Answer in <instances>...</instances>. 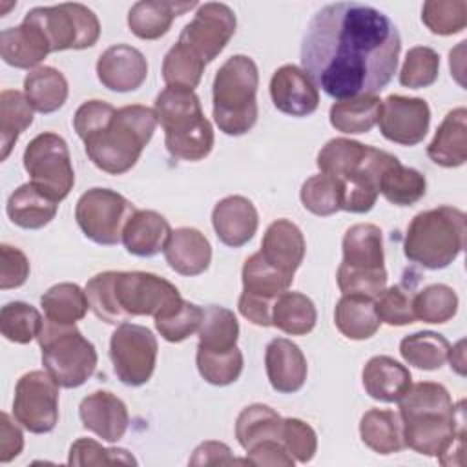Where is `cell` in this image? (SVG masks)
Wrapping results in <instances>:
<instances>
[{
  "instance_id": "8fae6325",
  "label": "cell",
  "mask_w": 467,
  "mask_h": 467,
  "mask_svg": "<svg viewBox=\"0 0 467 467\" xmlns=\"http://www.w3.org/2000/svg\"><path fill=\"white\" fill-rule=\"evenodd\" d=\"M113 294L124 321L137 316H164L182 297L175 285L150 272H115Z\"/></svg>"
},
{
  "instance_id": "9f6ffc18",
  "label": "cell",
  "mask_w": 467,
  "mask_h": 467,
  "mask_svg": "<svg viewBox=\"0 0 467 467\" xmlns=\"http://www.w3.org/2000/svg\"><path fill=\"white\" fill-rule=\"evenodd\" d=\"M246 463L270 465V467H292L294 458L288 454L281 440H266L246 451Z\"/></svg>"
},
{
  "instance_id": "ffe728a7",
  "label": "cell",
  "mask_w": 467,
  "mask_h": 467,
  "mask_svg": "<svg viewBox=\"0 0 467 467\" xmlns=\"http://www.w3.org/2000/svg\"><path fill=\"white\" fill-rule=\"evenodd\" d=\"M78 416L84 429L106 441H119L130 423L126 403L108 390H95L88 394L80 401Z\"/></svg>"
},
{
  "instance_id": "f907efd6",
  "label": "cell",
  "mask_w": 467,
  "mask_h": 467,
  "mask_svg": "<svg viewBox=\"0 0 467 467\" xmlns=\"http://www.w3.org/2000/svg\"><path fill=\"white\" fill-rule=\"evenodd\" d=\"M69 465H137V460L126 449H108L91 438H80L69 447Z\"/></svg>"
},
{
  "instance_id": "603a6c76",
  "label": "cell",
  "mask_w": 467,
  "mask_h": 467,
  "mask_svg": "<svg viewBox=\"0 0 467 467\" xmlns=\"http://www.w3.org/2000/svg\"><path fill=\"white\" fill-rule=\"evenodd\" d=\"M305 237L297 224L288 219L274 221L261 241V255L279 272L294 277L305 257Z\"/></svg>"
},
{
  "instance_id": "6da1fadb",
  "label": "cell",
  "mask_w": 467,
  "mask_h": 467,
  "mask_svg": "<svg viewBox=\"0 0 467 467\" xmlns=\"http://www.w3.org/2000/svg\"><path fill=\"white\" fill-rule=\"evenodd\" d=\"M400 51V31L385 13L359 2H336L310 18L301 64L316 88L343 100L379 93L396 73Z\"/></svg>"
},
{
  "instance_id": "4fadbf2b",
  "label": "cell",
  "mask_w": 467,
  "mask_h": 467,
  "mask_svg": "<svg viewBox=\"0 0 467 467\" xmlns=\"http://www.w3.org/2000/svg\"><path fill=\"white\" fill-rule=\"evenodd\" d=\"M157 337L142 325L120 323L109 339V358L117 378L128 387L144 385L157 363Z\"/></svg>"
},
{
  "instance_id": "83f0119b",
  "label": "cell",
  "mask_w": 467,
  "mask_h": 467,
  "mask_svg": "<svg viewBox=\"0 0 467 467\" xmlns=\"http://www.w3.org/2000/svg\"><path fill=\"white\" fill-rule=\"evenodd\" d=\"M429 159L443 168H458L467 161V109L454 108L438 126L427 146Z\"/></svg>"
},
{
  "instance_id": "2e32d148",
  "label": "cell",
  "mask_w": 467,
  "mask_h": 467,
  "mask_svg": "<svg viewBox=\"0 0 467 467\" xmlns=\"http://www.w3.org/2000/svg\"><path fill=\"white\" fill-rule=\"evenodd\" d=\"M235 27L237 20L232 7L221 2H206L199 5L193 20L182 27L177 42L208 64L226 47Z\"/></svg>"
},
{
  "instance_id": "52a82bcc",
  "label": "cell",
  "mask_w": 467,
  "mask_h": 467,
  "mask_svg": "<svg viewBox=\"0 0 467 467\" xmlns=\"http://www.w3.org/2000/svg\"><path fill=\"white\" fill-rule=\"evenodd\" d=\"M343 261L337 268V286L343 296L376 299L387 285L383 235L376 224H352L343 235Z\"/></svg>"
},
{
  "instance_id": "ee69618b",
  "label": "cell",
  "mask_w": 467,
  "mask_h": 467,
  "mask_svg": "<svg viewBox=\"0 0 467 467\" xmlns=\"http://www.w3.org/2000/svg\"><path fill=\"white\" fill-rule=\"evenodd\" d=\"M412 308L416 319L423 323H447L458 310V296L447 285H429L414 294Z\"/></svg>"
},
{
  "instance_id": "680465c9",
  "label": "cell",
  "mask_w": 467,
  "mask_h": 467,
  "mask_svg": "<svg viewBox=\"0 0 467 467\" xmlns=\"http://www.w3.org/2000/svg\"><path fill=\"white\" fill-rule=\"evenodd\" d=\"M24 449V434L22 431L11 421L7 412L0 416V462L7 463L15 460Z\"/></svg>"
},
{
  "instance_id": "277c9868",
  "label": "cell",
  "mask_w": 467,
  "mask_h": 467,
  "mask_svg": "<svg viewBox=\"0 0 467 467\" xmlns=\"http://www.w3.org/2000/svg\"><path fill=\"white\" fill-rule=\"evenodd\" d=\"M157 122L164 130L170 155L181 161H201L213 148V128L204 117L199 97L182 88H164L153 104Z\"/></svg>"
},
{
  "instance_id": "ac0fdd59",
  "label": "cell",
  "mask_w": 467,
  "mask_h": 467,
  "mask_svg": "<svg viewBox=\"0 0 467 467\" xmlns=\"http://www.w3.org/2000/svg\"><path fill=\"white\" fill-rule=\"evenodd\" d=\"M97 77L111 91H135L148 77L146 57L128 44L109 46L97 60Z\"/></svg>"
},
{
  "instance_id": "5bb4252c",
  "label": "cell",
  "mask_w": 467,
  "mask_h": 467,
  "mask_svg": "<svg viewBox=\"0 0 467 467\" xmlns=\"http://www.w3.org/2000/svg\"><path fill=\"white\" fill-rule=\"evenodd\" d=\"M58 387L47 370L26 372L15 387V420L33 434L51 432L58 421Z\"/></svg>"
},
{
  "instance_id": "d6986e66",
  "label": "cell",
  "mask_w": 467,
  "mask_h": 467,
  "mask_svg": "<svg viewBox=\"0 0 467 467\" xmlns=\"http://www.w3.org/2000/svg\"><path fill=\"white\" fill-rule=\"evenodd\" d=\"M270 97L281 113L292 117H306L319 106L317 88L308 75L294 64H285L274 71Z\"/></svg>"
},
{
  "instance_id": "60d3db41",
  "label": "cell",
  "mask_w": 467,
  "mask_h": 467,
  "mask_svg": "<svg viewBox=\"0 0 467 467\" xmlns=\"http://www.w3.org/2000/svg\"><path fill=\"white\" fill-rule=\"evenodd\" d=\"M449 350H451V343L441 334L431 332V330L405 336L400 343L401 358L409 365L423 370L440 368L447 361Z\"/></svg>"
},
{
  "instance_id": "e0dca14e",
  "label": "cell",
  "mask_w": 467,
  "mask_h": 467,
  "mask_svg": "<svg viewBox=\"0 0 467 467\" xmlns=\"http://www.w3.org/2000/svg\"><path fill=\"white\" fill-rule=\"evenodd\" d=\"M378 124L387 140L401 146H416L429 131L431 108L427 100L418 97L389 95L381 100Z\"/></svg>"
},
{
  "instance_id": "5b68a950",
  "label": "cell",
  "mask_w": 467,
  "mask_h": 467,
  "mask_svg": "<svg viewBox=\"0 0 467 467\" xmlns=\"http://www.w3.org/2000/svg\"><path fill=\"white\" fill-rule=\"evenodd\" d=\"M465 235L467 219L460 208L438 206L423 210L407 226L403 254L423 268L440 270L462 254Z\"/></svg>"
},
{
  "instance_id": "484cf974",
  "label": "cell",
  "mask_w": 467,
  "mask_h": 467,
  "mask_svg": "<svg viewBox=\"0 0 467 467\" xmlns=\"http://www.w3.org/2000/svg\"><path fill=\"white\" fill-rule=\"evenodd\" d=\"M361 379L365 392L383 403L400 401L412 385L409 368L390 356L370 358L363 367Z\"/></svg>"
},
{
  "instance_id": "1f68e13d",
  "label": "cell",
  "mask_w": 467,
  "mask_h": 467,
  "mask_svg": "<svg viewBox=\"0 0 467 467\" xmlns=\"http://www.w3.org/2000/svg\"><path fill=\"white\" fill-rule=\"evenodd\" d=\"M67 91L66 77L51 66H38L24 78V95L31 108L40 113L60 109L67 99Z\"/></svg>"
},
{
  "instance_id": "3957f363",
  "label": "cell",
  "mask_w": 467,
  "mask_h": 467,
  "mask_svg": "<svg viewBox=\"0 0 467 467\" xmlns=\"http://www.w3.org/2000/svg\"><path fill=\"white\" fill-rule=\"evenodd\" d=\"M405 447L436 456L441 465L463 463V400L454 405L441 383L420 381L400 400Z\"/></svg>"
},
{
  "instance_id": "db71d44e",
  "label": "cell",
  "mask_w": 467,
  "mask_h": 467,
  "mask_svg": "<svg viewBox=\"0 0 467 467\" xmlns=\"http://www.w3.org/2000/svg\"><path fill=\"white\" fill-rule=\"evenodd\" d=\"M281 443L288 454L301 463L310 462L317 451L316 431L299 418H283Z\"/></svg>"
},
{
  "instance_id": "ba28073f",
  "label": "cell",
  "mask_w": 467,
  "mask_h": 467,
  "mask_svg": "<svg viewBox=\"0 0 467 467\" xmlns=\"http://www.w3.org/2000/svg\"><path fill=\"white\" fill-rule=\"evenodd\" d=\"M42 350V365L64 389L84 385L97 368L95 345L75 325H58L44 319L36 336Z\"/></svg>"
},
{
  "instance_id": "d4e9b609",
  "label": "cell",
  "mask_w": 467,
  "mask_h": 467,
  "mask_svg": "<svg viewBox=\"0 0 467 467\" xmlns=\"http://www.w3.org/2000/svg\"><path fill=\"white\" fill-rule=\"evenodd\" d=\"M51 53L49 42L44 33L31 22L22 20L15 27H7L0 33V55L5 64L29 69L38 66Z\"/></svg>"
},
{
  "instance_id": "9c48e42d",
  "label": "cell",
  "mask_w": 467,
  "mask_h": 467,
  "mask_svg": "<svg viewBox=\"0 0 467 467\" xmlns=\"http://www.w3.org/2000/svg\"><path fill=\"white\" fill-rule=\"evenodd\" d=\"M24 20L35 24L49 42L51 51L86 49L100 36L97 15L84 4L66 2L47 7H33Z\"/></svg>"
},
{
  "instance_id": "44dd1931",
  "label": "cell",
  "mask_w": 467,
  "mask_h": 467,
  "mask_svg": "<svg viewBox=\"0 0 467 467\" xmlns=\"http://www.w3.org/2000/svg\"><path fill=\"white\" fill-rule=\"evenodd\" d=\"M212 224L223 244L239 248L257 232L259 213L250 199L243 195H228L213 206Z\"/></svg>"
},
{
  "instance_id": "cb8c5ba5",
  "label": "cell",
  "mask_w": 467,
  "mask_h": 467,
  "mask_svg": "<svg viewBox=\"0 0 467 467\" xmlns=\"http://www.w3.org/2000/svg\"><path fill=\"white\" fill-rule=\"evenodd\" d=\"M162 252L170 268L181 275H199L212 261L210 241L190 226L171 230Z\"/></svg>"
},
{
  "instance_id": "7bdbcfd3",
  "label": "cell",
  "mask_w": 467,
  "mask_h": 467,
  "mask_svg": "<svg viewBox=\"0 0 467 467\" xmlns=\"http://www.w3.org/2000/svg\"><path fill=\"white\" fill-rule=\"evenodd\" d=\"M204 62L179 42L168 49L162 60V78L168 88L193 91L201 82Z\"/></svg>"
},
{
  "instance_id": "7dc6e473",
  "label": "cell",
  "mask_w": 467,
  "mask_h": 467,
  "mask_svg": "<svg viewBox=\"0 0 467 467\" xmlns=\"http://www.w3.org/2000/svg\"><path fill=\"white\" fill-rule=\"evenodd\" d=\"M195 363L204 381L215 387L234 383L243 372V354L237 347L228 352H208L197 348Z\"/></svg>"
},
{
  "instance_id": "7c38bea8",
  "label": "cell",
  "mask_w": 467,
  "mask_h": 467,
  "mask_svg": "<svg viewBox=\"0 0 467 467\" xmlns=\"http://www.w3.org/2000/svg\"><path fill=\"white\" fill-rule=\"evenodd\" d=\"M135 213V206L109 188H91L84 192L75 206V219L82 234L102 246L122 241V230Z\"/></svg>"
},
{
  "instance_id": "f5cc1de1",
  "label": "cell",
  "mask_w": 467,
  "mask_h": 467,
  "mask_svg": "<svg viewBox=\"0 0 467 467\" xmlns=\"http://www.w3.org/2000/svg\"><path fill=\"white\" fill-rule=\"evenodd\" d=\"M113 270L108 272H100L97 275H93L88 285H86V296L89 301V308L93 310V314L109 323V325H120L124 323L117 303H115V294H113Z\"/></svg>"
},
{
  "instance_id": "bcb514c9",
  "label": "cell",
  "mask_w": 467,
  "mask_h": 467,
  "mask_svg": "<svg viewBox=\"0 0 467 467\" xmlns=\"http://www.w3.org/2000/svg\"><path fill=\"white\" fill-rule=\"evenodd\" d=\"M421 22L434 35H456L467 26V2L429 0L421 7Z\"/></svg>"
},
{
  "instance_id": "d590c367",
  "label": "cell",
  "mask_w": 467,
  "mask_h": 467,
  "mask_svg": "<svg viewBox=\"0 0 467 467\" xmlns=\"http://www.w3.org/2000/svg\"><path fill=\"white\" fill-rule=\"evenodd\" d=\"M317 312L310 297L301 292H283L272 306V325L290 336H305L312 332Z\"/></svg>"
},
{
  "instance_id": "7a4b0ae2",
  "label": "cell",
  "mask_w": 467,
  "mask_h": 467,
  "mask_svg": "<svg viewBox=\"0 0 467 467\" xmlns=\"http://www.w3.org/2000/svg\"><path fill=\"white\" fill-rule=\"evenodd\" d=\"M73 128L89 161L109 175H120L135 166L151 140L157 117L140 104L115 109L104 100H86L75 111Z\"/></svg>"
},
{
  "instance_id": "b9f144b4",
  "label": "cell",
  "mask_w": 467,
  "mask_h": 467,
  "mask_svg": "<svg viewBox=\"0 0 467 467\" xmlns=\"http://www.w3.org/2000/svg\"><path fill=\"white\" fill-rule=\"evenodd\" d=\"M42 325L40 312L24 301L5 303L0 310V332L13 343H29L38 336Z\"/></svg>"
},
{
  "instance_id": "8d00e7d4",
  "label": "cell",
  "mask_w": 467,
  "mask_h": 467,
  "mask_svg": "<svg viewBox=\"0 0 467 467\" xmlns=\"http://www.w3.org/2000/svg\"><path fill=\"white\" fill-rule=\"evenodd\" d=\"M40 305L46 319L58 325H75L86 316L89 308L86 290L75 283L53 285L42 294Z\"/></svg>"
},
{
  "instance_id": "30bf717a",
  "label": "cell",
  "mask_w": 467,
  "mask_h": 467,
  "mask_svg": "<svg viewBox=\"0 0 467 467\" xmlns=\"http://www.w3.org/2000/svg\"><path fill=\"white\" fill-rule=\"evenodd\" d=\"M24 168L31 182L57 202L66 199L73 190L75 171L69 148L53 131H44L29 140L24 150Z\"/></svg>"
},
{
  "instance_id": "f1b7e54d",
  "label": "cell",
  "mask_w": 467,
  "mask_h": 467,
  "mask_svg": "<svg viewBox=\"0 0 467 467\" xmlns=\"http://www.w3.org/2000/svg\"><path fill=\"white\" fill-rule=\"evenodd\" d=\"M195 5L197 2L140 0L131 5L128 13V26L135 36L142 40H155L170 31L175 16H181Z\"/></svg>"
},
{
  "instance_id": "e575fe53",
  "label": "cell",
  "mask_w": 467,
  "mask_h": 467,
  "mask_svg": "<svg viewBox=\"0 0 467 467\" xmlns=\"http://www.w3.org/2000/svg\"><path fill=\"white\" fill-rule=\"evenodd\" d=\"M283 418L268 405L254 403L244 407L235 420V438L248 451L266 440H281Z\"/></svg>"
},
{
  "instance_id": "f546056e",
  "label": "cell",
  "mask_w": 467,
  "mask_h": 467,
  "mask_svg": "<svg viewBox=\"0 0 467 467\" xmlns=\"http://www.w3.org/2000/svg\"><path fill=\"white\" fill-rule=\"evenodd\" d=\"M57 208V201L40 192L33 182H26L9 195L5 212L13 224L26 230H38L55 219Z\"/></svg>"
},
{
  "instance_id": "4dcf8cb0",
  "label": "cell",
  "mask_w": 467,
  "mask_h": 467,
  "mask_svg": "<svg viewBox=\"0 0 467 467\" xmlns=\"http://www.w3.org/2000/svg\"><path fill=\"white\" fill-rule=\"evenodd\" d=\"M359 436L378 454H396L405 449L400 414L387 409H370L361 416Z\"/></svg>"
},
{
  "instance_id": "11a10c76",
  "label": "cell",
  "mask_w": 467,
  "mask_h": 467,
  "mask_svg": "<svg viewBox=\"0 0 467 467\" xmlns=\"http://www.w3.org/2000/svg\"><path fill=\"white\" fill-rule=\"evenodd\" d=\"M29 277V261L26 254L11 244H0V288H18Z\"/></svg>"
},
{
  "instance_id": "d6a6232c",
  "label": "cell",
  "mask_w": 467,
  "mask_h": 467,
  "mask_svg": "<svg viewBox=\"0 0 467 467\" xmlns=\"http://www.w3.org/2000/svg\"><path fill=\"white\" fill-rule=\"evenodd\" d=\"M337 330L348 339H368L379 328V317L374 308V299L361 296H343L334 310Z\"/></svg>"
},
{
  "instance_id": "91938a15",
  "label": "cell",
  "mask_w": 467,
  "mask_h": 467,
  "mask_svg": "<svg viewBox=\"0 0 467 467\" xmlns=\"http://www.w3.org/2000/svg\"><path fill=\"white\" fill-rule=\"evenodd\" d=\"M465 341H458L451 350L447 359L451 361V368H454L460 376H465Z\"/></svg>"
},
{
  "instance_id": "816d5d0a",
  "label": "cell",
  "mask_w": 467,
  "mask_h": 467,
  "mask_svg": "<svg viewBox=\"0 0 467 467\" xmlns=\"http://www.w3.org/2000/svg\"><path fill=\"white\" fill-rule=\"evenodd\" d=\"M414 294H410L401 285H394L385 288L374 303L376 314L379 321L390 325V327H403L414 323V308H412Z\"/></svg>"
},
{
  "instance_id": "74e56055",
  "label": "cell",
  "mask_w": 467,
  "mask_h": 467,
  "mask_svg": "<svg viewBox=\"0 0 467 467\" xmlns=\"http://www.w3.org/2000/svg\"><path fill=\"white\" fill-rule=\"evenodd\" d=\"M197 332V348L208 352H228L237 347L239 323L232 310L219 305H210L204 308V316Z\"/></svg>"
},
{
  "instance_id": "9a60e30c",
  "label": "cell",
  "mask_w": 467,
  "mask_h": 467,
  "mask_svg": "<svg viewBox=\"0 0 467 467\" xmlns=\"http://www.w3.org/2000/svg\"><path fill=\"white\" fill-rule=\"evenodd\" d=\"M292 281L294 277L268 265L261 252L252 254L243 265V294L237 305L241 316L257 327H270L274 301Z\"/></svg>"
},
{
  "instance_id": "f35d334b",
  "label": "cell",
  "mask_w": 467,
  "mask_h": 467,
  "mask_svg": "<svg viewBox=\"0 0 467 467\" xmlns=\"http://www.w3.org/2000/svg\"><path fill=\"white\" fill-rule=\"evenodd\" d=\"M33 124V108L24 93L4 89L0 93V159L5 161L18 137Z\"/></svg>"
},
{
  "instance_id": "681fc988",
  "label": "cell",
  "mask_w": 467,
  "mask_h": 467,
  "mask_svg": "<svg viewBox=\"0 0 467 467\" xmlns=\"http://www.w3.org/2000/svg\"><path fill=\"white\" fill-rule=\"evenodd\" d=\"M204 308L182 299L168 314L155 317V328L170 343H181L199 330Z\"/></svg>"
},
{
  "instance_id": "7402d4cb",
  "label": "cell",
  "mask_w": 467,
  "mask_h": 467,
  "mask_svg": "<svg viewBox=\"0 0 467 467\" xmlns=\"http://www.w3.org/2000/svg\"><path fill=\"white\" fill-rule=\"evenodd\" d=\"M265 367L272 389L281 394L297 392L308 372L303 350L286 337H275L266 345Z\"/></svg>"
},
{
  "instance_id": "8992f818",
  "label": "cell",
  "mask_w": 467,
  "mask_h": 467,
  "mask_svg": "<svg viewBox=\"0 0 467 467\" xmlns=\"http://www.w3.org/2000/svg\"><path fill=\"white\" fill-rule=\"evenodd\" d=\"M259 71L248 55L230 57L215 73L213 120L217 128L232 137L248 133L257 122Z\"/></svg>"
},
{
  "instance_id": "4316f807",
  "label": "cell",
  "mask_w": 467,
  "mask_h": 467,
  "mask_svg": "<svg viewBox=\"0 0 467 467\" xmlns=\"http://www.w3.org/2000/svg\"><path fill=\"white\" fill-rule=\"evenodd\" d=\"M170 234L164 215L155 210H135L122 230V244L131 255L153 257L164 250Z\"/></svg>"
},
{
  "instance_id": "c3c4849f",
  "label": "cell",
  "mask_w": 467,
  "mask_h": 467,
  "mask_svg": "<svg viewBox=\"0 0 467 467\" xmlns=\"http://www.w3.org/2000/svg\"><path fill=\"white\" fill-rule=\"evenodd\" d=\"M440 73V57L432 47L416 46L410 47L405 55L400 84L412 89H421L436 82Z\"/></svg>"
},
{
  "instance_id": "6f0895ef",
  "label": "cell",
  "mask_w": 467,
  "mask_h": 467,
  "mask_svg": "<svg viewBox=\"0 0 467 467\" xmlns=\"http://www.w3.org/2000/svg\"><path fill=\"white\" fill-rule=\"evenodd\" d=\"M230 463H246L232 456V451L226 443L221 441H204L190 458V465H230Z\"/></svg>"
},
{
  "instance_id": "836d02e7",
  "label": "cell",
  "mask_w": 467,
  "mask_h": 467,
  "mask_svg": "<svg viewBox=\"0 0 467 467\" xmlns=\"http://www.w3.org/2000/svg\"><path fill=\"white\" fill-rule=\"evenodd\" d=\"M381 100L378 95H359L337 100L330 106V124L341 133H367L379 117Z\"/></svg>"
},
{
  "instance_id": "f6af8a7d",
  "label": "cell",
  "mask_w": 467,
  "mask_h": 467,
  "mask_svg": "<svg viewBox=\"0 0 467 467\" xmlns=\"http://www.w3.org/2000/svg\"><path fill=\"white\" fill-rule=\"evenodd\" d=\"M301 202L303 206L319 217L334 215L341 210L343 204V190L341 184L325 173H317L308 177L301 186Z\"/></svg>"
},
{
  "instance_id": "ab89813d",
  "label": "cell",
  "mask_w": 467,
  "mask_h": 467,
  "mask_svg": "<svg viewBox=\"0 0 467 467\" xmlns=\"http://www.w3.org/2000/svg\"><path fill=\"white\" fill-rule=\"evenodd\" d=\"M427 192V181L423 173L414 168L403 166L396 161L389 166L379 181V193L396 206H410L418 202Z\"/></svg>"
}]
</instances>
